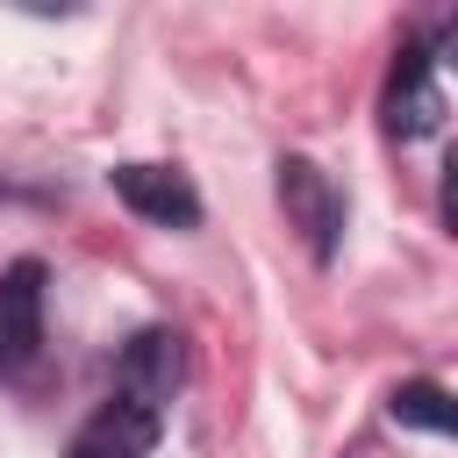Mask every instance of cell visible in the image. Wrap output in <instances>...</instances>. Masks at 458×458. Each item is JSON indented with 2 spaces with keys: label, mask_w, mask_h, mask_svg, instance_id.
<instances>
[{
  "label": "cell",
  "mask_w": 458,
  "mask_h": 458,
  "mask_svg": "<svg viewBox=\"0 0 458 458\" xmlns=\"http://www.w3.org/2000/svg\"><path fill=\"white\" fill-rule=\"evenodd\" d=\"M386 415L401 429H437V437H458V401L437 386V379H401L386 394Z\"/></svg>",
  "instance_id": "7"
},
{
  "label": "cell",
  "mask_w": 458,
  "mask_h": 458,
  "mask_svg": "<svg viewBox=\"0 0 458 458\" xmlns=\"http://www.w3.org/2000/svg\"><path fill=\"white\" fill-rule=\"evenodd\" d=\"M150 451H157V415L150 408H129V401H107L72 437V458H150Z\"/></svg>",
  "instance_id": "6"
},
{
  "label": "cell",
  "mask_w": 458,
  "mask_h": 458,
  "mask_svg": "<svg viewBox=\"0 0 458 458\" xmlns=\"http://www.w3.org/2000/svg\"><path fill=\"white\" fill-rule=\"evenodd\" d=\"M379 114H386V136H401V143H415V136H429L444 122V93L429 79V50L422 43H401V57L386 72V93H379Z\"/></svg>",
  "instance_id": "3"
},
{
  "label": "cell",
  "mask_w": 458,
  "mask_h": 458,
  "mask_svg": "<svg viewBox=\"0 0 458 458\" xmlns=\"http://www.w3.org/2000/svg\"><path fill=\"white\" fill-rule=\"evenodd\" d=\"M172 394H179V336H172V329L129 336V351H122V365H114V401L157 415Z\"/></svg>",
  "instance_id": "5"
},
{
  "label": "cell",
  "mask_w": 458,
  "mask_h": 458,
  "mask_svg": "<svg viewBox=\"0 0 458 458\" xmlns=\"http://www.w3.org/2000/svg\"><path fill=\"white\" fill-rule=\"evenodd\" d=\"M107 186H114V200L136 208L143 222H165V229H193V222H200V193H193V179L172 172V165H114Z\"/></svg>",
  "instance_id": "4"
},
{
  "label": "cell",
  "mask_w": 458,
  "mask_h": 458,
  "mask_svg": "<svg viewBox=\"0 0 458 458\" xmlns=\"http://www.w3.org/2000/svg\"><path fill=\"white\" fill-rule=\"evenodd\" d=\"M437 50H444V64H458V14L444 21V43H437Z\"/></svg>",
  "instance_id": "9"
},
{
  "label": "cell",
  "mask_w": 458,
  "mask_h": 458,
  "mask_svg": "<svg viewBox=\"0 0 458 458\" xmlns=\"http://www.w3.org/2000/svg\"><path fill=\"white\" fill-rule=\"evenodd\" d=\"M444 229L458 236V150H451V165H444Z\"/></svg>",
  "instance_id": "8"
},
{
  "label": "cell",
  "mask_w": 458,
  "mask_h": 458,
  "mask_svg": "<svg viewBox=\"0 0 458 458\" xmlns=\"http://www.w3.org/2000/svg\"><path fill=\"white\" fill-rule=\"evenodd\" d=\"M279 208H286V222L308 236V250H315V258H329V250H336L344 193L329 186V172H322L315 157H279Z\"/></svg>",
  "instance_id": "2"
},
{
  "label": "cell",
  "mask_w": 458,
  "mask_h": 458,
  "mask_svg": "<svg viewBox=\"0 0 458 458\" xmlns=\"http://www.w3.org/2000/svg\"><path fill=\"white\" fill-rule=\"evenodd\" d=\"M43 351V265L14 258L0 272V379L29 372Z\"/></svg>",
  "instance_id": "1"
}]
</instances>
